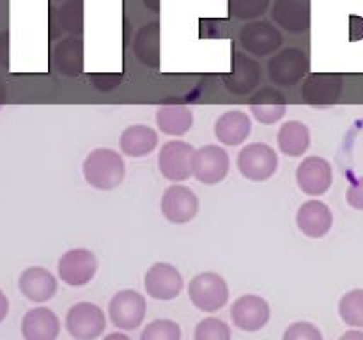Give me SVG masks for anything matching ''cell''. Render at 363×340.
<instances>
[{
  "mask_svg": "<svg viewBox=\"0 0 363 340\" xmlns=\"http://www.w3.org/2000/svg\"><path fill=\"white\" fill-rule=\"evenodd\" d=\"M160 131L170 137H183L194 124V113L184 105H163L156 113Z\"/></svg>",
  "mask_w": 363,
  "mask_h": 340,
  "instance_id": "cell-26",
  "label": "cell"
},
{
  "mask_svg": "<svg viewBox=\"0 0 363 340\" xmlns=\"http://www.w3.org/2000/svg\"><path fill=\"white\" fill-rule=\"evenodd\" d=\"M230 317H233L234 326L243 332L254 333L268 324L272 310L264 298L257 296V294H245L233 303Z\"/></svg>",
  "mask_w": 363,
  "mask_h": 340,
  "instance_id": "cell-12",
  "label": "cell"
},
{
  "mask_svg": "<svg viewBox=\"0 0 363 340\" xmlns=\"http://www.w3.org/2000/svg\"><path fill=\"white\" fill-rule=\"evenodd\" d=\"M311 71L308 55L300 48H284L268 62L269 80L279 87H293Z\"/></svg>",
  "mask_w": 363,
  "mask_h": 340,
  "instance_id": "cell-3",
  "label": "cell"
},
{
  "mask_svg": "<svg viewBox=\"0 0 363 340\" xmlns=\"http://www.w3.org/2000/svg\"><path fill=\"white\" fill-rule=\"evenodd\" d=\"M158 145V133L145 124H133L121 133L119 147L130 158H144Z\"/></svg>",
  "mask_w": 363,
  "mask_h": 340,
  "instance_id": "cell-22",
  "label": "cell"
},
{
  "mask_svg": "<svg viewBox=\"0 0 363 340\" xmlns=\"http://www.w3.org/2000/svg\"><path fill=\"white\" fill-rule=\"evenodd\" d=\"M103 340H131V339L128 335H124V333H110V335H106Z\"/></svg>",
  "mask_w": 363,
  "mask_h": 340,
  "instance_id": "cell-37",
  "label": "cell"
},
{
  "mask_svg": "<svg viewBox=\"0 0 363 340\" xmlns=\"http://www.w3.org/2000/svg\"><path fill=\"white\" fill-rule=\"evenodd\" d=\"M194 145L183 140H172L167 142L162 149H160L158 156V166L160 172L165 179L174 181V183H181L194 176L191 170V159H194Z\"/></svg>",
  "mask_w": 363,
  "mask_h": 340,
  "instance_id": "cell-8",
  "label": "cell"
},
{
  "mask_svg": "<svg viewBox=\"0 0 363 340\" xmlns=\"http://www.w3.org/2000/svg\"><path fill=\"white\" fill-rule=\"evenodd\" d=\"M339 314L347 326L363 328V289H353L340 298Z\"/></svg>",
  "mask_w": 363,
  "mask_h": 340,
  "instance_id": "cell-28",
  "label": "cell"
},
{
  "mask_svg": "<svg viewBox=\"0 0 363 340\" xmlns=\"http://www.w3.org/2000/svg\"><path fill=\"white\" fill-rule=\"evenodd\" d=\"M342 91V78L328 73H312L303 81L301 96L312 106H330L337 101Z\"/></svg>",
  "mask_w": 363,
  "mask_h": 340,
  "instance_id": "cell-17",
  "label": "cell"
},
{
  "mask_svg": "<svg viewBox=\"0 0 363 340\" xmlns=\"http://www.w3.org/2000/svg\"><path fill=\"white\" fill-rule=\"evenodd\" d=\"M296 183L303 193L321 197L333 183L332 165L321 156H307L296 170Z\"/></svg>",
  "mask_w": 363,
  "mask_h": 340,
  "instance_id": "cell-13",
  "label": "cell"
},
{
  "mask_svg": "<svg viewBox=\"0 0 363 340\" xmlns=\"http://www.w3.org/2000/svg\"><path fill=\"white\" fill-rule=\"evenodd\" d=\"M230 169L229 154L220 145H202L194 152V159H191V170H194L195 179L201 181L202 184H213L222 183L227 177Z\"/></svg>",
  "mask_w": 363,
  "mask_h": 340,
  "instance_id": "cell-6",
  "label": "cell"
},
{
  "mask_svg": "<svg viewBox=\"0 0 363 340\" xmlns=\"http://www.w3.org/2000/svg\"><path fill=\"white\" fill-rule=\"evenodd\" d=\"M272 18L291 34H303L311 27V6L305 0H275Z\"/></svg>",
  "mask_w": 363,
  "mask_h": 340,
  "instance_id": "cell-18",
  "label": "cell"
},
{
  "mask_svg": "<svg viewBox=\"0 0 363 340\" xmlns=\"http://www.w3.org/2000/svg\"><path fill=\"white\" fill-rule=\"evenodd\" d=\"M133 52L138 62L147 67L160 66V25L156 21L147 23L137 32L133 41Z\"/></svg>",
  "mask_w": 363,
  "mask_h": 340,
  "instance_id": "cell-27",
  "label": "cell"
},
{
  "mask_svg": "<svg viewBox=\"0 0 363 340\" xmlns=\"http://www.w3.org/2000/svg\"><path fill=\"white\" fill-rule=\"evenodd\" d=\"M279 156L268 144H248L238 154V170L247 179L262 183L277 172Z\"/></svg>",
  "mask_w": 363,
  "mask_h": 340,
  "instance_id": "cell-4",
  "label": "cell"
},
{
  "mask_svg": "<svg viewBox=\"0 0 363 340\" xmlns=\"http://www.w3.org/2000/svg\"><path fill=\"white\" fill-rule=\"evenodd\" d=\"M188 296L199 310L213 314L222 310L229 301V285L218 273H199L188 283Z\"/></svg>",
  "mask_w": 363,
  "mask_h": 340,
  "instance_id": "cell-2",
  "label": "cell"
},
{
  "mask_svg": "<svg viewBox=\"0 0 363 340\" xmlns=\"http://www.w3.org/2000/svg\"><path fill=\"white\" fill-rule=\"evenodd\" d=\"M59 333V317L46 307L32 308L21 319V335L25 340H57Z\"/></svg>",
  "mask_w": 363,
  "mask_h": 340,
  "instance_id": "cell-20",
  "label": "cell"
},
{
  "mask_svg": "<svg viewBox=\"0 0 363 340\" xmlns=\"http://www.w3.org/2000/svg\"><path fill=\"white\" fill-rule=\"evenodd\" d=\"M53 64L66 76H78L84 71V41L80 38H64L53 50Z\"/></svg>",
  "mask_w": 363,
  "mask_h": 340,
  "instance_id": "cell-23",
  "label": "cell"
},
{
  "mask_svg": "<svg viewBox=\"0 0 363 340\" xmlns=\"http://www.w3.org/2000/svg\"><path fill=\"white\" fill-rule=\"evenodd\" d=\"M346 200L353 209L363 211V176L358 177V179L354 181V183H351V186L347 188Z\"/></svg>",
  "mask_w": 363,
  "mask_h": 340,
  "instance_id": "cell-34",
  "label": "cell"
},
{
  "mask_svg": "<svg viewBox=\"0 0 363 340\" xmlns=\"http://www.w3.org/2000/svg\"><path fill=\"white\" fill-rule=\"evenodd\" d=\"M57 18L62 30L69 34H80L84 30V2L82 0H67L57 11Z\"/></svg>",
  "mask_w": 363,
  "mask_h": 340,
  "instance_id": "cell-29",
  "label": "cell"
},
{
  "mask_svg": "<svg viewBox=\"0 0 363 340\" xmlns=\"http://www.w3.org/2000/svg\"><path fill=\"white\" fill-rule=\"evenodd\" d=\"M18 287L27 300L34 303H45L55 296L59 285H57L55 276L48 269L32 266V268L23 269L18 280Z\"/></svg>",
  "mask_w": 363,
  "mask_h": 340,
  "instance_id": "cell-19",
  "label": "cell"
},
{
  "mask_svg": "<svg viewBox=\"0 0 363 340\" xmlns=\"http://www.w3.org/2000/svg\"><path fill=\"white\" fill-rule=\"evenodd\" d=\"M296 225L301 232L312 239L325 237L332 230L333 212L328 204L321 200H308L301 204L296 215Z\"/></svg>",
  "mask_w": 363,
  "mask_h": 340,
  "instance_id": "cell-16",
  "label": "cell"
},
{
  "mask_svg": "<svg viewBox=\"0 0 363 340\" xmlns=\"http://www.w3.org/2000/svg\"><path fill=\"white\" fill-rule=\"evenodd\" d=\"M140 340H181V326L170 319H156L145 326Z\"/></svg>",
  "mask_w": 363,
  "mask_h": 340,
  "instance_id": "cell-31",
  "label": "cell"
},
{
  "mask_svg": "<svg viewBox=\"0 0 363 340\" xmlns=\"http://www.w3.org/2000/svg\"><path fill=\"white\" fill-rule=\"evenodd\" d=\"M282 32L269 21H250L240 32L241 48L255 57L272 55L282 46Z\"/></svg>",
  "mask_w": 363,
  "mask_h": 340,
  "instance_id": "cell-10",
  "label": "cell"
},
{
  "mask_svg": "<svg viewBox=\"0 0 363 340\" xmlns=\"http://www.w3.org/2000/svg\"><path fill=\"white\" fill-rule=\"evenodd\" d=\"M7 312H9V300L4 294V290L0 289V322L7 317Z\"/></svg>",
  "mask_w": 363,
  "mask_h": 340,
  "instance_id": "cell-35",
  "label": "cell"
},
{
  "mask_svg": "<svg viewBox=\"0 0 363 340\" xmlns=\"http://www.w3.org/2000/svg\"><path fill=\"white\" fill-rule=\"evenodd\" d=\"M147 303L140 293L133 289L119 290L108 303V317L119 329H137L144 322Z\"/></svg>",
  "mask_w": 363,
  "mask_h": 340,
  "instance_id": "cell-5",
  "label": "cell"
},
{
  "mask_svg": "<svg viewBox=\"0 0 363 340\" xmlns=\"http://www.w3.org/2000/svg\"><path fill=\"white\" fill-rule=\"evenodd\" d=\"M162 212L170 223L191 222L199 212V197L184 184H172L163 191Z\"/></svg>",
  "mask_w": 363,
  "mask_h": 340,
  "instance_id": "cell-14",
  "label": "cell"
},
{
  "mask_svg": "<svg viewBox=\"0 0 363 340\" xmlns=\"http://www.w3.org/2000/svg\"><path fill=\"white\" fill-rule=\"evenodd\" d=\"M82 170H84L85 181L92 188L103 191L117 188L126 176V165H124L123 156L113 149L106 147L94 149L85 158Z\"/></svg>",
  "mask_w": 363,
  "mask_h": 340,
  "instance_id": "cell-1",
  "label": "cell"
},
{
  "mask_svg": "<svg viewBox=\"0 0 363 340\" xmlns=\"http://www.w3.org/2000/svg\"><path fill=\"white\" fill-rule=\"evenodd\" d=\"M339 340H363V332L362 329H350Z\"/></svg>",
  "mask_w": 363,
  "mask_h": 340,
  "instance_id": "cell-36",
  "label": "cell"
},
{
  "mask_svg": "<svg viewBox=\"0 0 363 340\" xmlns=\"http://www.w3.org/2000/svg\"><path fill=\"white\" fill-rule=\"evenodd\" d=\"M105 314L98 305L82 301L67 310L66 329L74 340H94L105 332Z\"/></svg>",
  "mask_w": 363,
  "mask_h": 340,
  "instance_id": "cell-7",
  "label": "cell"
},
{
  "mask_svg": "<svg viewBox=\"0 0 363 340\" xmlns=\"http://www.w3.org/2000/svg\"><path fill=\"white\" fill-rule=\"evenodd\" d=\"M183 275L169 262H156L144 276V287L152 300L172 301L183 290Z\"/></svg>",
  "mask_w": 363,
  "mask_h": 340,
  "instance_id": "cell-11",
  "label": "cell"
},
{
  "mask_svg": "<svg viewBox=\"0 0 363 340\" xmlns=\"http://www.w3.org/2000/svg\"><path fill=\"white\" fill-rule=\"evenodd\" d=\"M59 276L71 287H84L94 278L98 271V259L87 248L67 250L59 259Z\"/></svg>",
  "mask_w": 363,
  "mask_h": 340,
  "instance_id": "cell-9",
  "label": "cell"
},
{
  "mask_svg": "<svg viewBox=\"0 0 363 340\" xmlns=\"http://www.w3.org/2000/svg\"><path fill=\"white\" fill-rule=\"evenodd\" d=\"M145 4H147V7L149 9H155V11H158V7H160V0H144Z\"/></svg>",
  "mask_w": 363,
  "mask_h": 340,
  "instance_id": "cell-38",
  "label": "cell"
},
{
  "mask_svg": "<svg viewBox=\"0 0 363 340\" xmlns=\"http://www.w3.org/2000/svg\"><path fill=\"white\" fill-rule=\"evenodd\" d=\"M269 6V0H229L230 14L238 20H255L262 16Z\"/></svg>",
  "mask_w": 363,
  "mask_h": 340,
  "instance_id": "cell-32",
  "label": "cell"
},
{
  "mask_svg": "<svg viewBox=\"0 0 363 340\" xmlns=\"http://www.w3.org/2000/svg\"><path fill=\"white\" fill-rule=\"evenodd\" d=\"M252 131V119L248 113L241 112V110H230V112L223 113L218 117L215 123V135L218 142L230 145L243 144L248 138Z\"/></svg>",
  "mask_w": 363,
  "mask_h": 340,
  "instance_id": "cell-21",
  "label": "cell"
},
{
  "mask_svg": "<svg viewBox=\"0 0 363 340\" xmlns=\"http://www.w3.org/2000/svg\"><path fill=\"white\" fill-rule=\"evenodd\" d=\"M282 340H323V333L312 322L298 321L286 329Z\"/></svg>",
  "mask_w": 363,
  "mask_h": 340,
  "instance_id": "cell-33",
  "label": "cell"
},
{
  "mask_svg": "<svg viewBox=\"0 0 363 340\" xmlns=\"http://www.w3.org/2000/svg\"><path fill=\"white\" fill-rule=\"evenodd\" d=\"M277 144L282 154L300 158L311 147V130L301 120H287L279 130Z\"/></svg>",
  "mask_w": 363,
  "mask_h": 340,
  "instance_id": "cell-25",
  "label": "cell"
},
{
  "mask_svg": "<svg viewBox=\"0 0 363 340\" xmlns=\"http://www.w3.org/2000/svg\"><path fill=\"white\" fill-rule=\"evenodd\" d=\"M262 69L257 60L241 52H233L230 71L223 76V85L233 94H248L261 84Z\"/></svg>",
  "mask_w": 363,
  "mask_h": 340,
  "instance_id": "cell-15",
  "label": "cell"
},
{
  "mask_svg": "<svg viewBox=\"0 0 363 340\" xmlns=\"http://www.w3.org/2000/svg\"><path fill=\"white\" fill-rule=\"evenodd\" d=\"M233 333L225 321L218 317H206L195 326L194 340H230Z\"/></svg>",
  "mask_w": 363,
  "mask_h": 340,
  "instance_id": "cell-30",
  "label": "cell"
},
{
  "mask_svg": "<svg viewBox=\"0 0 363 340\" xmlns=\"http://www.w3.org/2000/svg\"><path fill=\"white\" fill-rule=\"evenodd\" d=\"M250 112L254 113V117L259 123L275 124L286 115V98H284L282 92H279L277 89H261V91L254 96V101L250 103Z\"/></svg>",
  "mask_w": 363,
  "mask_h": 340,
  "instance_id": "cell-24",
  "label": "cell"
}]
</instances>
